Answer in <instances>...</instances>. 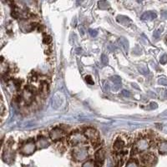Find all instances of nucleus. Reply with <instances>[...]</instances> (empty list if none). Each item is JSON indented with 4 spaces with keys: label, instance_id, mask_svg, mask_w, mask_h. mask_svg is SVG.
Here are the masks:
<instances>
[{
    "label": "nucleus",
    "instance_id": "obj_1",
    "mask_svg": "<svg viewBox=\"0 0 167 167\" xmlns=\"http://www.w3.org/2000/svg\"><path fill=\"white\" fill-rule=\"evenodd\" d=\"M86 137L84 134V133H80L78 130L73 131L68 136V142L70 145H77L80 143H83L86 140Z\"/></svg>",
    "mask_w": 167,
    "mask_h": 167
},
{
    "label": "nucleus",
    "instance_id": "obj_2",
    "mask_svg": "<svg viewBox=\"0 0 167 167\" xmlns=\"http://www.w3.org/2000/svg\"><path fill=\"white\" fill-rule=\"evenodd\" d=\"M150 145V140L145 137H140L138 138L137 140L134 143V146L133 152L134 153H139L140 151L145 150V149H147Z\"/></svg>",
    "mask_w": 167,
    "mask_h": 167
},
{
    "label": "nucleus",
    "instance_id": "obj_3",
    "mask_svg": "<svg viewBox=\"0 0 167 167\" xmlns=\"http://www.w3.org/2000/svg\"><path fill=\"white\" fill-rule=\"evenodd\" d=\"M65 134V131L60 127H56L54 129H53L50 131V136L51 138V140L53 141H58L60 140Z\"/></svg>",
    "mask_w": 167,
    "mask_h": 167
},
{
    "label": "nucleus",
    "instance_id": "obj_4",
    "mask_svg": "<svg viewBox=\"0 0 167 167\" xmlns=\"http://www.w3.org/2000/svg\"><path fill=\"white\" fill-rule=\"evenodd\" d=\"M88 155V151L85 148H76L73 151V156H74V159L77 160V161H80L87 157Z\"/></svg>",
    "mask_w": 167,
    "mask_h": 167
},
{
    "label": "nucleus",
    "instance_id": "obj_5",
    "mask_svg": "<svg viewBox=\"0 0 167 167\" xmlns=\"http://www.w3.org/2000/svg\"><path fill=\"white\" fill-rule=\"evenodd\" d=\"M22 99L23 101L26 103L27 104H29L33 102V90L29 87L24 88V89L23 90L22 93Z\"/></svg>",
    "mask_w": 167,
    "mask_h": 167
},
{
    "label": "nucleus",
    "instance_id": "obj_6",
    "mask_svg": "<svg viewBox=\"0 0 167 167\" xmlns=\"http://www.w3.org/2000/svg\"><path fill=\"white\" fill-rule=\"evenodd\" d=\"M84 134L87 139L91 140L93 141L97 140L98 138H99V133H98V131L92 127L86 128V129L84 130Z\"/></svg>",
    "mask_w": 167,
    "mask_h": 167
},
{
    "label": "nucleus",
    "instance_id": "obj_7",
    "mask_svg": "<svg viewBox=\"0 0 167 167\" xmlns=\"http://www.w3.org/2000/svg\"><path fill=\"white\" fill-rule=\"evenodd\" d=\"M35 149H36V146L34 142L32 140H29L22 146L21 152H22V154H23V155H31V154L35 150Z\"/></svg>",
    "mask_w": 167,
    "mask_h": 167
},
{
    "label": "nucleus",
    "instance_id": "obj_8",
    "mask_svg": "<svg viewBox=\"0 0 167 167\" xmlns=\"http://www.w3.org/2000/svg\"><path fill=\"white\" fill-rule=\"evenodd\" d=\"M64 101H65V97L63 96V95L57 93L53 98V101H52L53 107L55 110H58V109H59L62 106Z\"/></svg>",
    "mask_w": 167,
    "mask_h": 167
},
{
    "label": "nucleus",
    "instance_id": "obj_9",
    "mask_svg": "<svg viewBox=\"0 0 167 167\" xmlns=\"http://www.w3.org/2000/svg\"><path fill=\"white\" fill-rule=\"evenodd\" d=\"M126 143L125 140L122 137H118L116 140H115L114 144H113V150L115 152H119L120 150H123V149L125 147Z\"/></svg>",
    "mask_w": 167,
    "mask_h": 167
},
{
    "label": "nucleus",
    "instance_id": "obj_10",
    "mask_svg": "<svg viewBox=\"0 0 167 167\" xmlns=\"http://www.w3.org/2000/svg\"><path fill=\"white\" fill-rule=\"evenodd\" d=\"M19 26H20L21 29H22L23 32H29L33 29L34 24L32 23H29V21L23 19V20H21L20 22H19Z\"/></svg>",
    "mask_w": 167,
    "mask_h": 167
},
{
    "label": "nucleus",
    "instance_id": "obj_11",
    "mask_svg": "<svg viewBox=\"0 0 167 167\" xmlns=\"http://www.w3.org/2000/svg\"><path fill=\"white\" fill-rule=\"evenodd\" d=\"M141 160H142L143 164L146 165V166H149V165H152L154 163V160H155V158L151 153H149V154H145V155H142Z\"/></svg>",
    "mask_w": 167,
    "mask_h": 167
},
{
    "label": "nucleus",
    "instance_id": "obj_12",
    "mask_svg": "<svg viewBox=\"0 0 167 167\" xmlns=\"http://www.w3.org/2000/svg\"><path fill=\"white\" fill-rule=\"evenodd\" d=\"M156 18H157V14H156L155 12H153V11L145 12L141 15V19H142V20H145V21L153 20V19H155Z\"/></svg>",
    "mask_w": 167,
    "mask_h": 167
},
{
    "label": "nucleus",
    "instance_id": "obj_13",
    "mask_svg": "<svg viewBox=\"0 0 167 167\" xmlns=\"http://www.w3.org/2000/svg\"><path fill=\"white\" fill-rule=\"evenodd\" d=\"M118 42H119V45L121 46V48L123 49L124 51H125V53H128V51H129V47H130L129 41H128L125 38L120 37L119 39H118Z\"/></svg>",
    "mask_w": 167,
    "mask_h": 167
},
{
    "label": "nucleus",
    "instance_id": "obj_14",
    "mask_svg": "<svg viewBox=\"0 0 167 167\" xmlns=\"http://www.w3.org/2000/svg\"><path fill=\"white\" fill-rule=\"evenodd\" d=\"M95 157L96 161H97L98 163L102 164L104 160V151L103 150H99L95 153Z\"/></svg>",
    "mask_w": 167,
    "mask_h": 167
},
{
    "label": "nucleus",
    "instance_id": "obj_15",
    "mask_svg": "<svg viewBox=\"0 0 167 167\" xmlns=\"http://www.w3.org/2000/svg\"><path fill=\"white\" fill-rule=\"evenodd\" d=\"M116 20L117 22L120 23L121 24H124V25H128L129 23H131V20H130L128 17L124 16V15H118L116 18Z\"/></svg>",
    "mask_w": 167,
    "mask_h": 167
},
{
    "label": "nucleus",
    "instance_id": "obj_16",
    "mask_svg": "<svg viewBox=\"0 0 167 167\" xmlns=\"http://www.w3.org/2000/svg\"><path fill=\"white\" fill-rule=\"evenodd\" d=\"M38 145H39V147H41V148H44V147H47L48 145H50V142H49L48 140H47L45 137H44V136L40 137V138L38 139Z\"/></svg>",
    "mask_w": 167,
    "mask_h": 167
},
{
    "label": "nucleus",
    "instance_id": "obj_17",
    "mask_svg": "<svg viewBox=\"0 0 167 167\" xmlns=\"http://www.w3.org/2000/svg\"><path fill=\"white\" fill-rule=\"evenodd\" d=\"M110 80H111V82L114 84L115 85H116V86H121V79L120 77L117 76V75H115V76H112L110 78Z\"/></svg>",
    "mask_w": 167,
    "mask_h": 167
},
{
    "label": "nucleus",
    "instance_id": "obj_18",
    "mask_svg": "<svg viewBox=\"0 0 167 167\" xmlns=\"http://www.w3.org/2000/svg\"><path fill=\"white\" fill-rule=\"evenodd\" d=\"M157 92L160 95V98L161 100L167 99V89H157Z\"/></svg>",
    "mask_w": 167,
    "mask_h": 167
},
{
    "label": "nucleus",
    "instance_id": "obj_19",
    "mask_svg": "<svg viewBox=\"0 0 167 167\" xmlns=\"http://www.w3.org/2000/svg\"><path fill=\"white\" fill-rule=\"evenodd\" d=\"M159 150L160 153L166 154L167 153V142H161L159 145Z\"/></svg>",
    "mask_w": 167,
    "mask_h": 167
},
{
    "label": "nucleus",
    "instance_id": "obj_20",
    "mask_svg": "<svg viewBox=\"0 0 167 167\" xmlns=\"http://www.w3.org/2000/svg\"><path fill=\"white\" fill-rule=\"evenodd\" d=\"M98 5H99V8L100 9H108L110 8V3H108L107 1H100L98 3Z\"/></svg>",
    "mask_w": 167,
    "mask_h": 167
},
{
    "label": "nucleus",
    "instance_id": "obj_21",
    "mask_svg": "<svg viewBox=\"0 0 167 167\" xmlns=\"http://www.w3.org/2000/svg\"><path fill=\"white\" fill-rule=\"evenodd\" d=\"M101 62L104 65H107L109 64V59L105 53H103L101 55Z\"/></svg>",
    "mask_w": 167,
    "mask_h": 167
},
{
    "label": "nucleus",
    "instance_id": "obj_22",
    "mask_svg": "<svg viewBox=\"0 0 167 167\" xmlns=\"http://www.w3.org/2000/svg\"><path fill=\"white\" fill-rule=\"evenodd\" d=\"M4 112H5V106H4L3 100V96H2V100H1V107H0V114H1L2 118L3 117Z\"/></svg>",
    "mask_w": 167,
    "mask_h": 167
},
{
    "label": "nucleus",
    "instance_id": "obj_23",
    "mask_svg": "<svg viewBox=\"0 0 167 167\" xmlns=\"http://www.w3.org/2000/svg\"><path fill=\"white\" fill-rule=\"evenodd\" d=\"M139 71L142 74H148V68L145 67V66H140L139 67Z\"/></svg>",
    "mask_w": 167,
    "mask_h": 167
},
{
    "label": "nucleus",
    "instance_id": "obj_24",
    "mask_svg": "<svg viewBox=\"0 0 167 167\" xmlns=\"http://www.w3.org/2000/svg\"><path fill=\"white\" fill-rule=\"evenodd\" d=\"M162 31H163V28H161V29H158L157 30H155V32H154V37L155 38H159L160 36V34H161V33H162Z\"/></svg>",
    "mask_w": 167,
    "mask_h": 167
},
{
    "label": "nucleus",
    "instance_id": "obj_25",
    "mask_svg": "<svg viewBox=\"0 0 167 167\" xmlns=\"http://www.w3.org/2000/svg\"><path fill=\"white\" fill-rule=\"evenodd\" d=\"M83 167H97L93 161H87L83 165Z\"/></svg>",
    "mask_w": 167,
    "mask_h": 167
},
{
    "label": "nucleus",
    "instance_id": "obj_26",
    "mask_svg": "<svg viewBox=\"0 0 167 167\" xmlns=\"http://www.w3.org/2000/svg\"><path fill=\"white\" fill-rule=\"evenodd\" d=\"M160 61L162 65H165V64L167 63V53H165V54H163L161 57H160Z\"/></svg>",
    "mask_w": 167,
    "mask_h": 167
},
{
    "label": "nucleus",
    "instance_id": "obj_27",
    "mask_svg": "<svg viewBox=\"0 0 167 167\" xmlns=\"http://www.w3.org/2000/svg\"><path fill=\"white\" fill-rule=\"evenodd\" d=\"M43 40H44V44H49L50 43H51V40H52V38H51L50 36H49V35H44V39H43Z\"/></svg>",
    "mask_w": 167,
    "mask_h": 167
},
{
    "label": "nucleus",
    "instance_id": "obj_28",
    "mask_svg": "<svg viewBox=\"0 0 167 167\" xmlns=\"http://www.w3.org/2000/svg\"><path fill=\"white\" fill-rule=\"evenodd\" d=\"M89 33L90 34L91 37H96V36L98 35V32L96 30H95V29H89Z\"/></svg>",
    "mask_w": 167,
    "mask_h": 167
},
{
    "label": "nucleus",
    "instance_id": "obj_29",
    "mask_svg": "<svg viewBox=\"0 0 167 167\" xmlns=\"http://www.w3.org/2000/svg\"><path fill=\"white\" fill-rule=\"evenodd\" d=\"M158 83H159L160 84H161V85H165V86H167V79H165V78L160 79V80H158Z\"/></svg>",
    "mask_w": 167,
    "mask_h": 167
},
{
    "label": "nucleus",
    "instance_id": "obj_30",
    "mask_svg": "<svg viewBox=\"0 0 167 167\" xmlns=\"http://www.w3.org/2000/svg\"><path fill=\"white\" fill-rule=\"evenodd\" d=\"M85 80H86V82L88 84H94V81H93V80H92L91 76L87 75L86 77H85Z\"/></svg>",
    "mask_w": 167,
    "mask_h": 167
},
{
    "label": "nucleus",
    "instance_id": "obj_31",
    "mask_svg": "<svg viewBox=\"0 0 167 167\" xmlns=\"http://www.w3.org/2000/svg\"><path fill=\"white\" fill-rule=\"evenodd\" d=\"M141 52H142V50L139 48V46H136L133 50V53H134V54H140Z\"/></svg>",
    "mask_w": 167,
    "mask_h": 167
},
{
    "label": "nucleus",
    "instance_id": "obj_32",
    "mask_svg": "<svg viewBox=\"0 0 167 167\" xmlns=\"http://www.w3.org/2000/svg\"><path fill=\"white\" fill-rule=\"evenodd\" d=\"M121 95L124 96V97H125V98L130 97V92L127 91V90H123L121 92Z\"/></svg>",
    "mask_w": 167,
    "mask_h": 167
},
{
    "label": "nucleus",
    "instance_id": "obj_33",
    "mask_svg": "<svg viewBox=\"0 0 167 167\" xmlns=\"http://www.w3.org/2000/svg\"><path fill=\"white\" fill-rule=\"evenodd\" d=\"M126 167H138L137 166V164H136V162L135 161H130L129 163L127 164V166Z\"/></svg>",
    "mask_w": 167,
    "mask_h": 167
},
{
    "label": "nucleus",
    "instance_id": "obj_34",
    "mask_svg": "<svg viewBox=\"0 0 167 167\" xmlns=\"http://www.w3.org/2000/svg\"><path fill=\"white\" fill-rule=\"evenodd\" d=\"M148 107H150V110H153V109H156V108H157L158 105H157V104H156V103L151 102L150 104Z\"/></svg>",
    "mask_w": 167,
    "mask_h": 167
},
{
    "label": "nucleus",
    "instance_id": "obj_35",
    "mask_svg": "<svg viewBox=\"0 0 167 167\" xmlns=\"http://www.w3.org/2000/svg\"><path fill=\"white\" fill-rule=\"evenodd\" d=\"M14 85H15L16 89H18V88L20 87L21 81H19L18 80H14Z\"/></svg>",
    "mask_w": 167,
    "mask_h": 167
},
{
    "label": "nucleus",
    "instance_id": "obj_36",
    "mask_svg": "<svg viewBox=\"0 0 167 167\" xmlns=\"http://www.w3.org/2000/svg\"><path fill=\"white\" fill-rule=\"evenodd\" d=\"M104 91H105V92H108L109 90H110V85H109V84L107 83V82L104 83Z\"/></svg>",
    "mask_w": 167,
    "mask_h": 167
},
{
    "label": "nucleus",
    "instance_id": "obj_37",
    "mask_svg": "<svg viewBox=\"0 0 167 167\" xmlns=\"http://www.w3.org/2000/svg\"><path fill=\"white\" fill-rule=\"evenodd\" d=\"M161 16L163 17L164 18H167V10H165V11H162L161 12Z\"/></svg>",
    "mask_w": 167,
    "mask_h": 167
},
{
    "label": "nucleus",
    "instance_id": "obj_38",
    "mask_svg": "<svg viewBox=\"0 0 167 167\" xmlns=\"http://www.w3.org/2000/svg\"><path fill=\"white\" fill-rule=\"evenodd\" d=\"M79 30H80V33H81V35H84V30L83 26H80V28H79Z\"/></svg>",
    "mask_w": 167,
    "mask_h": 167
},
{
    "label": "nucleus",
    "instance_id": "obj_39",
    "mask_svg": "<svg viewBox=\"0 0 167 167\" xmlns=\"http://www.w3.org/2000/svg\"><path fill=\"white\" fill-rule=\"evenodd\" d=\"M160 116H161V117H166V116H167V111H166V112H164L163 114L160 115Z\"/></svg>",
    "mask_w": 167,
    "mask_h": 167
}]
</instances>
